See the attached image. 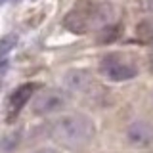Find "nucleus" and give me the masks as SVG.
Returning <instances> with one entry per match:
<instances>
[{
    "instance_id": "1",
    "label": "nucleus",
    "mask_w": 153,
    "mask_h": 153,
    "mask_svg": "<svg viewBox=\"0 0 153 153\" xmlns=\"http://www.w3.org/2000/svg\"><path fill=\"white\" fill-rule=\"evenodd\" d=\"M52 138L67 149H82L94 138V123L84 115H65L54 123Z\"/></svg>"
},
{
    "instance_id": "8",
    "label": "nucleus",
    "mask_w": 153,
    "mask_h": 153,
    "mask_svg": "<svg viewBox=\"0 0 153 153\" xmlns=\"http://www.w3.org/2000/svg\"><path fill=\"white\" fill-rule=\"evenodd\" d=\"M33 92H35V84H21L10 98V117L17 115L21 111V107L31 100Z\"/></svg>"
},
{
    "instance_id": "15",
    "label": "nucleus",
    "mask_w": 153,
    "mask_h": 153,
    "mask_svg": "<svg viewBox=\"0 0 153 153\" xmlns=\"http://www.w3.org/2000/svg\"><path fill=\"white\" fill-rule=\"evenodd\" d=\"M151 8H153V0H151Z\"/></svg>"
},
{
    "instance_id": "11",
    "label": "nucleus",
    "mask_w": 153,
    "mask_h": 153,
    "mask_svg": "<svg viewBox=\"0 0 153 153\" xmlns=\"http://www.w3.org/2000/svg\"><path fill=\"white\" fill-rule=\"evenodd\" d=\"M6 69H8V61H2V63H0V76L6 73Z\"/></svg>"
},
{
    "instance_id": "2",
    "label": "nucleus",
    "mask_w": 153,
    "mask_h": 153,
    "mask_svg": "<svg viewBox=\"0 0 153 153\" xmlns=\"http://www.w3.org/2000/svg\"><path fill=\"white\" fill-rule=\"evenodd\" d=\"M100 73L103 76H107L109 80H128L134 79L138 75V69L134 67L130 61H126L123 56L119 54H109L105 56L102 61H100Z\"/></svg>"
},
{
    "instance_id": "7",
    "label": "nucleus",
    "mask_w": 153,
    "mask_h": 153,
    "mask_svg": "<svg viewBox=\"0 0 153 153\" xmlns=\"http://www.w3.org/2000/svg\"><path fill=\"white\" fill-rule=\"evenodd\" d=\"M126 136L128 140L136 146H147L151 140H153V126L143 121H138V123H132L126 130Z\"/></svg>"
},
{
    "instance_id": "12",
    "label": "nucleus",
    "mask_w": 153,
    "mask_h": 153,
    "mask_svg": "<svg viewBox=\"0 0 153 153\" xmlns=\"http://www.w3.org/2000/svg\"><path fill=\"white\" fill-rule=\"evenodd\" d=\"M36 153H56L54 149H40V151H36Z\"/></svg>"
},
{
    "instance_id": "5",
    "label": "nucleus",
    "mask_w": 153,
    "mask_h": 153,
    "mask_svg": "<svg viewBox=\"0 0 153 153\" xmlns=\"http://www.w3.org/2000/svg\"><path fill=\"white\" fill-rule=\"evenodd\" d=\"M90 8L92 6H76L75 10H71L69 13L65 16L63 19V25L67 31L75 33V35H84L86 31H88V17H90Z\"/></svg>"
},
{
    "instance_id": "13",
    "label": "nucleus",
    "mask_w": 153,
    "mask_h": 153,
    "mask_svg": "<svg viewBox=\"0 0 153 153\" xmlns=\"http://www.w3.org/2000/svg\"><path fill=\"white\" fill-rule=\"evenodd\" d=\"M4 2H8V0H0V4H4Z\"/></svg>"
},
{
    "instance_id": "4",
    "label": "nucleus",
    "mask_w": 153,
    "mask_h": 153,
    "mask_svg": "<svg viewBox=\"0 0 153 153\" xmlns=\"http://www.w3.org/2000/svg\"><path fill=\"white\" fill-rule=\"evenodd\" d=\"M119 17V12L113 4L102 2L90 8V17H88V27L90 29H103L107 25H113Z\"/></svg>"
},
{
    "instance_id": "10",
    "label": "nucleus",
    "mask_w": 153,
    "mask_h": 153,
    "mask_svg": "<svg viewBox=\"0 0 153 153\" xmlns=\"http://www.w3.org/2000/svg\"><path fill=\"white\" fill-rule=\"evenodd\" d=\"M16 42H17L16 35H6V36L0 38V56H6L8 52L16 46Z\"/></svg>"
},
{
    "instance_id": "14",
    "label": "nucleus",
    "mask_w": 153,
    "mask_h": 153,
    "mask_svg": "<svg viewBox=\"0 0 153 153\" xmlns=\"http://www.w3.org/2000/svg\"><path fill=\"white\" fill-rule=\"evenodd\" d=\"M151 50H153V40H151ZM151 57H153V56H151Z\"/></svg>"
},
{
    "instance_id": "9",
    "label": "nucleus",
    "mask_w": 153,
    "mask_h": 153,
    "mask_svg": "<svg viewBox=\"0 0 153 153\" xmlns=\"http://www.w3.org/2000/svg\"><path fill=\"white\" fill-rule=\"evenodd\" d=\"M119 33H121V27L119 25H107V27H103V29H100V42H113V40H117V36H119Z\"/></svg>"
},
{
    "instance_id": "6",
    "label": "nucleus",
    "mask_w": 153,
    "mask_h": 153,
    "mask_svg": "<svg viewBox=\"0 0 153 153\" xmlns=\"http://www.w3.org/2000/svg\"><path fill=\"white\" fill-rule=\"evenodd\" d=\"M63 82H65V86H67V90H71V92H76V94L88 92V90L94 86V80H92V76H90V73H86V71H80V69L69 71V73L65 75Z\"/></svg>"
},
{
    "instance_id": "3",
    "label": "nucleus",
    "mask_w": 153,
    "mask_h": 153,
    "mask_svg": "<svg viewBox=\"0 0 153 153\" xmlns=\"http://www.w3.org/2000/svg\"><path fill=\"white\" fill-rule=\"evenodd\" d=\"M67 103V94L61 92V90H44L33 100L31 109L35 115H50L59 111L61 107H65Z\"/></svg>"
}]
</instances>
